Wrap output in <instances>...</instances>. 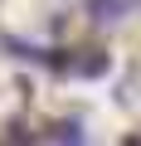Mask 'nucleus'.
<instances>
[{
	"mask_svg": "<svg viewBox=\"0 0 141 146\" xmlns=\"http://www.w3.org/2000/svg\"><path fill=\"white\" fill-rule=\"evenodd\" d=\"M112 10H117V0H93V15H97V20H107Z\"/></svg>",
	"mask_w": 141,
	"mask_h": 146,
	"instance_id": "obj_1",
	"label": "nucleus"
}]
</instances>
